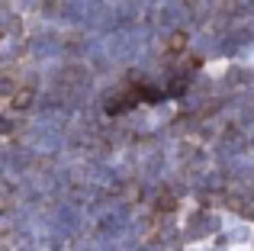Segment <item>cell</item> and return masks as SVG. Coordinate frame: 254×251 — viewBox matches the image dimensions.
<instances>
[{
	"label": "cell",
	"instance_id": "cell-1",
	"mask_svg": "<svg viewBox=\"0 0 254 251\" xmlns=\"http://www.w3.org/2000/svg\"><path fill=\"white\" fill-rule=\"evenodd\" d=\"M29 103H32V87H19L16 94L10 97V107H13V110H26Z\"/></svg>",
	"mask_w": 254,
	"mask_h": 251
},
{
	"label": "cell",
	"instance_id": "cell-2",
	"mask_svg": "<svg viewBox=\"0 0 254 251\" xmlns=\"http://www.w3.org/2000/svg\"><path fill=\"white\" fill-rule=\"evenodd\" d=\"M184 49H187V32H184V29L171 32V36H168V52H174V55H177V52H184Z\"/></svg>",
	"mask_w": 254,
	"mask_h": 251
},
{
	"label": "cell",
	"instance_id": "cell-3",
	"mask_svg": "<svg viewBox=\"0 0 254 251\" xmlns=\"http://www.w3.org/2000/svg\"><path fill=\"white\" fill-rule=\"evenodd\" d=\"M174 206V196L171 193H161V209H171Z\"/></svg>",
	"mask_w": 254,
	"mask_h": 251
}]
</instances>
